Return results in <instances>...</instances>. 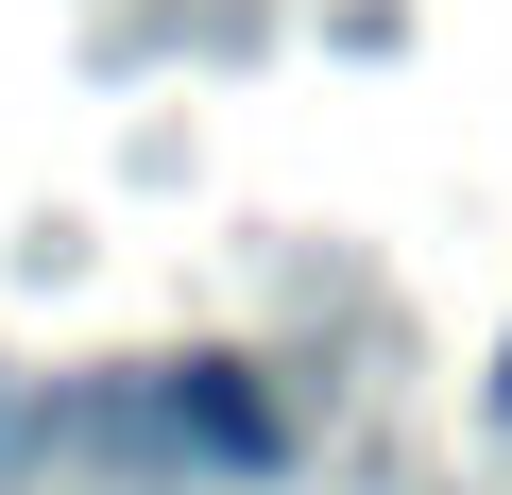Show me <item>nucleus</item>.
Returning a JSON list of instances; mask_svg holds the SVG:
<instances>
[{
	"instance_id": "nucleus-1",
	"label": "nucleus",
	"mask_w": 512,
	"mask_h": 495,
	"mask_svg": "<svg viewBox=\"0 0 512 495\" xmlns=\"http://www.w3.org/2000/svg\"><path fill=\"white\" fill-rule=\"evenodd\" d=\"M137 427H154V444H188V461H222V478H274V461H291L274 393H256L239 359H171V376L137 393Z\"/></svg>"
},
{
	"instance_id": "nucleus-2",
	"label": "nucleus",
	"mask_w": 512,
	"mask_h": 495,
	"mask_svg": "<svg viewBox=\"0 0 512 495\" xmlns=\"http://www.w3.org/2000/svg\"><path fill=\"white\" fill-rule=\"evenodd\" d=\"M495 427H512V342H495Z\"/></svg>"
}]
</instances>
